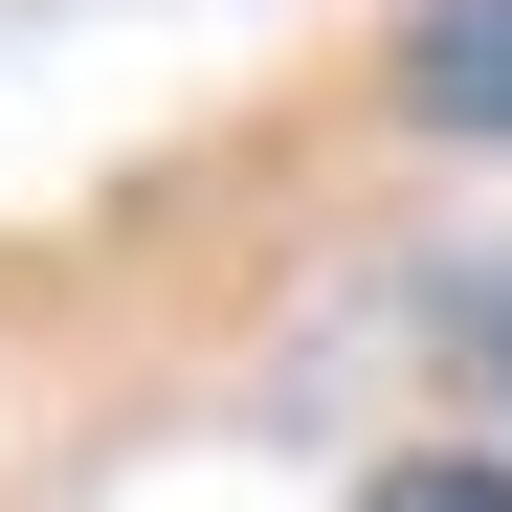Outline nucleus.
I'll return each mask as SVG.
<instances>
[{
	"instance_id": "1",
	"label": "nucleus",
	"mask_w": 512,
	"mask_h": 512,
	"mask_svg": "<svg viewBox=\"0 0 512 512\" xmlns=\"http://www.w3.org/2000/svg\"><path fill=\"white\" fill-rule=\"evenodd\" d=\"M401 112L423 134H512V0H401Z\"/></svg>"
},
{
	"instance_id": "2",
	"label": "nucleus",
	"mask_w": 512,
	"mask_h": 512,
	"mask_svg": "<svg viewBox=\"0 0 512 512\" xmlns=\"http://www.w3.org/2000/svg\"><path fill=\"white\" fill-rule=\"evenodd\" d=\"M357 512H512V468H468V446H423V468H379Z\"/></svg>"
}]
</instances>
